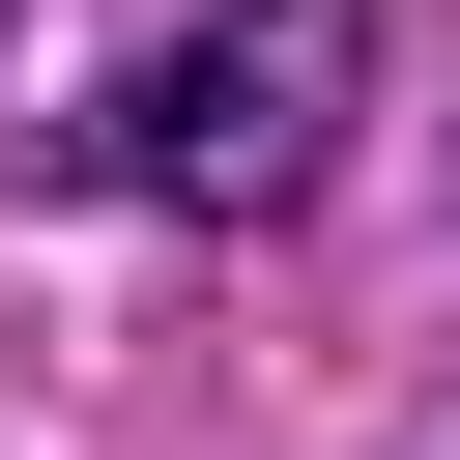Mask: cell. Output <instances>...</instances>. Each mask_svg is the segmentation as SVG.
<instances>
[{"label":"cell","mask_w":460,"mask_h":460,"mask_svg":"<svg viewBox=\"0 0 460 460\" xmlns=\"http://www.w3.org/2000/svg\"><path fill=\"white\" fill-rule=\"evenodd\" d=\"M345 144H374V0H172L86 115V172L144 230H316Z\"/></svg>","instance_id":"1"}]
</instances>
